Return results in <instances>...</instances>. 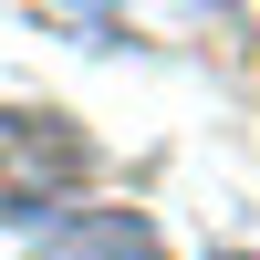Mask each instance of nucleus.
Masks as SVG:
<instances>
[{"instance_id": "obj_1", "label": "nucleus", "mask_w": 260, "mask_h": 260, "mask_svg": "<svg viewBox=\"0 0 260 260\" xmlns=\"http://www.w3.org/2000/svg\"><path fill=\"white\" fill-rule=\"evenodd\" d=\"M83 167H94V146H83L62 115H0V219L52 208Z\"/></svg>"}, {"instance_id": "obj_2", "label": "nucleus", "mask_w": 260, "mask_h": 260, "mask_svg": "<svg viewBox=\"0 0 260 260\" xmlns=\"http://www.w3.org/2000/svg\"><path fill=\"white\" fill-rule=\"evenodd\" d=\"M31 260H167V250H156V229L125 219V208H83V219H62Z\"/></svg>"}, {"instance_id": "obj_3", "label": "nucleus", "mask_w": 260, "mask_h": 260, "mask_svg": "<svg viewBox=\"0 0 260 260\" xmlns=\"http://www.w3.org/2000/svg\"><path fill=\"white\" fill-rule=\"evenodd\" d=\"M229 260H240V250H229Z\"/></svg>"}]
</instances>
